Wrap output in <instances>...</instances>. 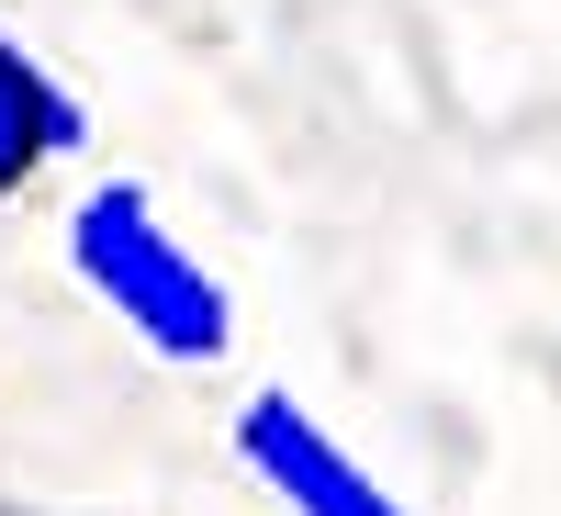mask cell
Wrapping results in <instances>:
<instances>
[{"mask_svg":"<svg viewBox=\"0 0 561 516\" xmlns=\"http://www.w3.org/2000/svg\"><path fill=\"white\" fill-rule=\"evenodd\" d=\"M68 270L90 303H113L124 337H147L158 359L180 370H214L237 348V303H225V280L169 237V214L135 192V180H102V192H79L68 214Z\"/></svg>","mask_w":561,"mask_h":516,"instance_id":"6da1fadb","label":"cell"},{"mask_svg":"<svg viewBox=\"0 0 561 516\" xmlns=\"http://www.w3.org/2000/svg\"><path fill=\"white\" fill-rule=\"evenodd\" d=\"M237 460L280 494V516H404V494L325 415H304L293 393H248L237 404Z\"/></svg>","mask_w":561,"mask_h":516,"instance_id":"7a4b0ae2","label":"cell"},{"mask_svg":"<svg viewBox=\"0 0 561 516\" xmlns=\"http://www.w3.org/2000/svg\"><path fill=\"white\" fill-rule=\"evenodd\" d=\"M90 147V113H79V90L34 57V45L0 23V203L23 192V180L45 169V158H79Z\"/></svg>","mask_w":561,"mask_h":516,"instance_id":"3957f363","label":"cell"},{"mask_svg":"<svg viewBox=\"0 0 561 516\" xmlns=\"http://www.w3.org/2000/svg\"><path fill=\"white\" fill-rule=\"evenodd\" d=\"M0 516H45V505H0Z\"/></svg>","mask_w":561,"mask_h":516,"instance_id":"277c9868","label":"cell"}]
</instances>
